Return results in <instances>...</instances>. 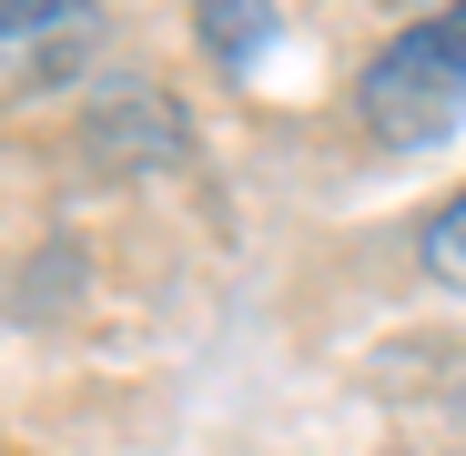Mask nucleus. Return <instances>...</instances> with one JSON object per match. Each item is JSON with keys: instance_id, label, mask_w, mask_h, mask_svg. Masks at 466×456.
I'll use <instances>...</instances> for the list:
<instances>
[{"instance_id": "obj_1", "label": "nucleus", "mask_w": 466, "mask_h": 456, "mask_svg": "<svg viewBox=\"0 0 466 456\" xmlns=\"http://www.w3.org/2000/svg\"><path fill=\"white\" fill-rule=\"evenodd\" d=\"M355 122L385 152H426L446 132H466V0L406 21L365 71H355Z\"/></svg>"}, {"instance_id": "obj_4", "label": "nucleus", "mask_w": 466, "mask_h": 456, "mask_svg": "<svg viewBox=\"0 0 466 456\" xmlns=\"http://www.w3.org/2000/svg\"><path fill=\"white\" fill-rule=\"evenodd\" d=\"M416 264H426L446 294H466V193H446V203L426 213V234H416Z\"/></svg>"}, {"instance_id": "obj_2", "label": "nucleus", "mask_w": 466, "mask_h": 456, "mask_svg": "<svg viewBox=\"0 0 466 456\" xmlns=\"http://www.w3.org/2000/svg\"><path fill=\"white\" fill-rule=\"evenodd\" d=\"M102 0H0V92H51L92 61Z\"/></svg>"}, {"instance_id": "obj_3", "label": "nucleus", "mask_w": 466, "mask_h": 456, "mask_svg": "<svg viewBox=\"0 0 466 456\" xmlns=\"http://www.w3.org/2000/svg\"><path fill=\"white\" fill-rule=\"evenodd\" d=\"M193 31L223 71H254L274 51V0H193Z\"/></svg>"}]
</instances>
